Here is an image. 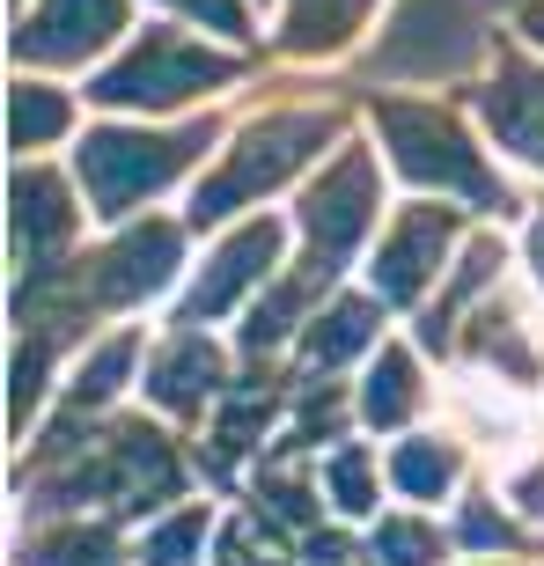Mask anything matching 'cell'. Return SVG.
Here are the masks:
<instances>
[{"mask_svg": "<svg viewBox=\"0 0 544 566\" xmlns=\"http://www.w3.org/2000/svg\"><path fill=\"white\" fill-rule=\"evenodd\" d=\"M523 22H530V38H537V44H544V8H530V15H523Z\"/></svg>", "mask_w": 544, "mask_h": 566, "instance_id": "cell-32", "label": "cell"}, {"mask_svg": "<svg viewBox=\"0 0 544 566\" xmlns=\"http://www.w3.org/2000/svg\"><path fill=\"white\" fill-rule=\"evenodd\" d=\"M38 390H44V346H30V354L15 360V427H22V412H30Z\"/></svg>", "mask_w": 544, "mask_h": 566, "instance_id": "cell-26", "label": "cell"}, {"mask_svg": "<svg viewBox=\"0 0 544 566\" xmlns=\"http://www.w3.org/2000/svg\"><path fill=\"white\" fill-rule=\"evenodd\" d=\"M471 52H479V8L471 0H405L376 52V74H457Z\"/></svg>", "mask_w": 544, "mask_h": 566, "instance_id": "cell-6", "label": "cell"}, {"mask_svg": "<svg viewBox=\"0 0 544 566\" xmlns=\"http://www.w3.org/2000/svg\"><path fill=\"white\" fill-rule=\"evenodd\" d=\"M118 22H126V0H44L15 30V52L22 60H82L104 38H118Z\"/></svg>", "mask_w": 544, "mask_h": 566, "instance_id": "cell-7", "label": "cell"}, {"mask_svg": "<svg viewBox=\"0 0 544 566\" xmlns=\"http://www.w3.org/2000/svg\"><path fill=\"white\" fill-rule=\"evenodd\" d=\"M310 559L316 566H338V559H346V537H310Z\"/></svg>", "mask_w": 544, "mask_h": 566, "instance_id": "cell-30", "label": "cell"}, {"mask_svg": "<svg viewBox=\"0 0 544 566\" xmlns=\"http://www.w3.org/2000/svg\"><path fill=\"white\" fill-rule=\"evenodd\" d=\"M485 118L515 155L544 163V74L523 60H501V82L485 88Z\"/></svg>", "mask_w": 544, "mask_h": 566, "instance_id": "cell-11", "label": "cell"}, {"mask_svg": "<svg viewBox=\"0 0 544 566\" xmlns=\"http://www.w3.org/2000/svg\"><path fill=\"white\" fill-rule=\"evenodd\" d=\"M412 360L405 354H383L376 368H368V390H360V412H368V427H398L405 412H412Z\"/></svg>", "mask_w": 544, "mask_h": 566, "instance_id": "cell-16", "label": "cell"}, {"mask_svg": "<svg viewBox=\"0 0 544 566\" xmlns=\"http://www.w3.org/2000/svg\"><path fill=\"white\" fill-rule=\"evenodd\" d=\"M463 545H508V523L493 507H471V515H463Z\"/></svg>", "mask_w": 544, "mask_h": 566, "instance_id": "cell-27", "label": "cell"}, {"mask_svg": "<svg viewBox=\"0 0 544 566\" xmlns=\"http://www.w3.org/2000/svg\"><path fill=\"white\" fill-rule=\"evenodd\" d=\"M332 501L346 507V515L376 507V493H368V457H360V449H338L332 457Z\"/></svg>", "mask_w": 544, "mask_h": 566, "instance_id": "cell-24", "label": "cell"}, {"mask_svg": "<svg viewBox=\"0 0 544 566\" xmlns=\"http://www.w3.org/2000/svg\"><path fill=\"white\" fill-rule=\"evenodd\" d=\"M515 501H523L530 515H544V463H537V471H523V479H515Z\"/></svg>", "mask_w": 544, "mask_h": 566, "instance_id": "cell-29", "label": "cell"}, {"mask_svg": "<svg viewBox=\"0 0 544 566\" xmlns=\"http://www.w3.org/2000/svg\"><path fill=\"white\" fill-rule=\"evenodd\" d=\"M493 258H501V251H493V243H479V251L463 258L457 287L441 294V310H427V316H419V346H435V354H441V346H449V316H457V302H463V294H471V287H485V273H493Z\"/></svg>", "mask_w": 544, "mask_h": 566, "instance_id": "cell-19", "label": "cell"}, {"mask_svg": "<svg viewBox=\"0 0 544 566\" xmlns=\"http://www.w3.org/2000/svg\"><path fill=\"white\" fill-rule=\"evenodd\" d=\"M8 133H15V147H44L66 133V104L52 96V88H15V104H8Z\"/></svg>", "mask_w": 544, "mask_h": 566, "instance_id": "cell-18", "label": "cell"}, {"mask_svg": "<svg viewBox=\"0 0 544 566\" xmlns=\"http://www.w3.org/2000/svg\"><path fill=\"white\" fill-rule=\"evenodd\" d=\"M221 82H236V60L199 52V44H185V38H147V44H133L118 66H104V74L88 82V96H96V104L163 111V104H185L191 88H221Z\"/></svg>", "mask_w": 544, "mask_h": 566, "instance_id": "cell-4", "label": "cell"}, {"mask_svg": "<svg viewBox=\"0 0 544 566\" xmlns=\"http://www.w3.org/2000/svg\"><path fill=\"white\" fill-rule=\"evenodd\" d=\"M376 559H390V566H435V530H427V523H383L376 530Z\"/></svg>", "mask_w": 544, "mask_h": 566, "instance_id": "cell-22", "label": "cell"}, {"mask_svg": "<svg viewBox=\"0 0 544 566\" xmlns=\"http://www.w3.org/2000/svg\"><path fill=\"white\" fill-rule=\"evenodd\" d=\"M272 258H280V229H272V221H251V229H236L229 243L213 251L207 280L191 287V302H185V324H207V316L236 310V294L251 287V280H265V273H272Z\"/></svg>", "mask_w": 544, "mask_h": 566, "instance_id": "cell-9", "label": "cell"}, {"mask_svg": "<svg viewBox=\"0 0 544 566\" xmlns=\"http://www.w3.org/2000/svg\"><path fill=\"white\" fill-rule=\"evenodd\" d=\"M368 338H376V310H368V302H332V310L310 324V360L316 368H338V360H354Z\"/></svg>", "mask_w": 544, "mask_h": 566, "instance_id": "cell-14", "label": "cell"}, {"mask_svg": "<svg viewBox=\"0 0 544 566\" xmlns=\"http://www.w3.org/2000/svg\"><path fill=\"white\" fill-rule=\"evenodd\" d=\"M126 368H133V338H111V346H96V354L82 360V382H74V398L82 405H104L118 382H126Z\"/></svg>", "mask_w": 544, "mask_h": 566, "instance_id": "cell-21", "label": "cell"}, {"mask_svg": "<svg viewBox=\"0 0 544 566\" xmlns=\"http://www.w3.org/2000/svg\"><path fill=\"white\" fill-rule=\"evenodd\" d=\"M368 221H376V169H368V155L360 147H346L332 163V177L302 199V229H310V258H302V287H324V280L346 265V251H354L360 235H368Z\"/></svg>", "mask_w": 544, "mask_h": 566, "instance_id": "cell-5", "label": "cell"}, {"mask_svg": "<svg viewBox=\"0 0 544 566\" xmlns=\"http://www.w3.org/2000/svg\"><path fill=\"white\" fill-rule=\"evenodd\" d=\"M530 258H537V280H544V221L530 229Z\"/></svg>", "mask_w": 544, "mask_h": 566, "instance_id": "cell-31", "label": "cell"}, {"mask_svg": "<svg viewBox=\"0 0 544 566\" xmlns=\"http://www.w3.org/2000/svg\"><path fill=\"white\" fill-rule=\"evenodd\" d=\"M199 537H207V515H177V523H163L155 537H147V566H191Z\"/></svg>", "mask_w": 544, "mask_h": 566, "instance_id": "cell-23", "label": "cell"}, {"mask_svg": "<svg viewBox=\"0 0 544 566\" xmlns=\"http://www.w3.org/2000/svg\"><path fill=\"white\" fill-rule=\"evenodd\" d=\"M265 501H272V515H294V523L310 515V493H302V485H272Z\"/></svg>", "mask_w": 544, "mask_h": 566, "instance_id": "cell-28", "label": "cell"}, {"mask_svg": "<svg viewBox=\"0 0 544 566\" xmlns=\"http://www.w3.org/2000/svg\"><path fill=\"white\" fill-rule=\"evenodd\" d=\"M390 479H398V493H412V501H435L441 485L457 479V457H449L441 441H405L398 457H390Z\"/></svg>", "mask_w": 544, "mask_h": 566, "instance_id": "cell-17", "label": "cell"}, {"mask_svg": "<svg viewBox=\"0 0 544 566\" xmlns=\"http://www.w3.org/2000/svg\"><path fill=\"white\" fill-rule=\"evenodd\" d=\"M169 8H185L191 22H213V30L243 38V8H236V0H169Z\"/></svg>", "mask_w": 544, "mask_h": 566, "instance_id": "cell-25", "label": "cell"}, {"mask_svg": "<svg viewBox=\"0 0 544 566\" xmlns=\"http://www.w3.org/2000/svg\"><path fill=\"white\" fill-rule=\"evenodd\" d=\"M441 251H449V213H441V207H412L398 229H390V243H383L376 294H383V302H412V294L435 280Z\"/></svg>", "mask_w": 544, "mask_h": 566, "instance_id": "cell-10", "label": "cell"}, {"mask_svg": "<svg viewBox=\"0 0 544 566\" xmlns=\"http://www.w3.org/2000/svg\"><path fill=\"white\" fill-rule=\"evenodd\" d=\"M324 140H332V118H324V111H280V118H258V126L243 133V147H229V163L199 185L191 221H199V229H207V221H229L236 207H251L258 191L280 185L294 163H310Z\"/></svg>", "mask_w": 544, "mask_h": 566, "instance_id": "cell-1", "label": "cell"}, {"mask_svg": "<svg viewBox=\"0 0 544 566\" xmlns=\"http://www.w3.org/2000/svg\"><path fill=\"white\" fill-rule=\"evenodd\" d=\"M207 147V126H185V133H88L82 147V185L96 199V213H126L133 199H147L155 185H169L177 169Z\"/></svg>", "mask_w": 544, "mask_h": 566, "instance_id": "cell-3", "label": "cell"}, {"mask_svg": "<svg viewBox=\"0 0 544 566\" xmlns=\"http://www.w3.org/2000/svg\"><path fill=\"white\" fill-rule=\"evenodd\" d=\"M8 199H15V251L30 258V265H44V258H52L66 235H74V207H66L60 177H44V169H22Z\"/></svg>", "mask_w": 544, "mask_h": 566, "instance_id": "cell-12", "label": "cell"}, {"mask_svg": "<svg viewBox=\"0 0 544 566\" xmlns=\"http://www.w3.org/2000/svg\"><path fill=\"white\" fill-rule=\"evenodd\" d=\"M360 15H368V0H294L287 44H294V52H324V44H346Z\"/></svg>", "mask_w": 544, "mask_h": 566, "instance_id": "cell-15", "label": "cell"}, {"mask_svg": "<svg viewBox=\"0 0 544 566\" xmlns=\"http://www.w3.org/2000/svg\"><path fill=\"white\" fill-rule=\"evenodd\" d=\"M30 566H118V545L111 530H66V537H44Z\"/></svg>", "mask_w": 544, "mask_h": 566, "instance_id": "cell-20", "label": "cell"}, {"mask_svg": "<svg viewBox=\"0 0 544 566\" xmlns=\"http://www.w3.org/2000/svg\"><path fill=\"white\" fill-rule=\"evenodd\" d=\"M383 140H390V163L412 177V185H441L471 199V207H508V191L485 177V163L463 147V133L441 118V111H419V104H383L376 111Z\"/></svg>", "mask_w": 544, "mask_h": 566, "instance_id": "cell-2", "label": "cell"}, {"mask_svg": "<svg viewBox=\"0 0 544 566\" xmlns=\"http://www.w3.org/2000/svg\"><path fill=\"white\" fill-rule=\"evenodd\" d=\"M169 273H177V229L147 221V229H126L104 258H96L88 294H96V302H140V294L169 287Z\"/></svg>", "mask_w": 544, "mask_h": 566, "instance_id": "cell-8", "label": "cell"}, {"mask_svg": "<svg viewBox=\"0 0 544 566\" xmlns=\"http://www.w3.org/2000/svg\"><path fill=\"white\" fill-rule=\"evenodd\" d=\"M213 376H221L213 346L185 332V338H177V346H169L163 360H155V368H147V398H155V405H169V412H191V405H199V398L213 390Z\"/></svg>", "mask_w": 544, "mask_h": 566, "instance_id": "cell-13", "label": "cell"}]
</instances>
